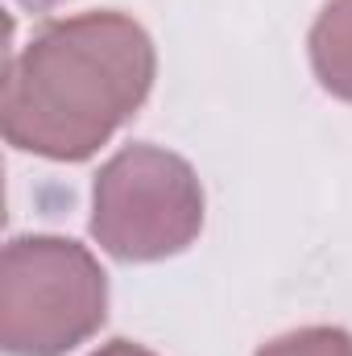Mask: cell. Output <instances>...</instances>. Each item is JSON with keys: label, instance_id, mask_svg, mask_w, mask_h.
<instances>
[{"label": "cell", "instance_id": "6da1fadb", "mask_svg": "<svg viewBox=\"0 0 352 356\" xmlns=\"http://www.w3.org/2000/svg\"><path fill=\"white\" fill-rule=\"evenodd\" d=\"M154 38L116 8L46 21L4 71L0 124L21 154L88 162L154 91Z\"/></svg>", "mask_w": 352, "mask_h": 356}, {"label": "cell", "instance_id": "7a4b0ae2", "mask_svg": "<svg viewBox=\"0 0 352 356\" xmlns=\"http://www.w3.org/2000/svg\"><path fill=\"white\" fill-rule=\"evenodd\" d=\"M108 319V273L71 236H13L0 257V348L67 356Z\"/></svg>", "mask_w": 352, "mask_h": 356}, {"label": "cell", "instance_id": "3957f363", "mask_svg": "<svg viewBox=\"0 0 352 356\" xmlns=\"http://www.w3.org/2000/svg\"><path fill=\"white\" fill-rule=\"evenodd\" d=\"M207 199L186 158L137 141L108 158L91 186V236L129 266L186 253L203 232Z\"/></svg>", "mask_w": 352, "mask_h": 356}, {"label": "cell", "instance_id": "277c9868", "mask_svg": "<svg viewBox=\"0 0 352 356\" xmlns=\"http://www.w3.org/2000/svg\"><path fill=\"white\" fill-rule=\"evenodd\" d=\"M311 71L319 88L352 104V0H328L307 38Z\"/></svg>", "mask_w": 352, "mask_h": 356}, {"label": "cell", "instance_id": "5b68a950", "mask_svg": "<svg viewBox=\"0 0 352 356\" xmlns=\"http://www.w3.org/2000/svg\"><path fill=\"white\" fill-rule=\"evenodd\" d=\"M257 356H352V336L344 327H298L286 336H273L269 344L257 348Z\"/></svg>", "mask_w": 352, "mask_h": 356}, {"label": "cell", "instance_id": "8992f818", "mask_svg": "<svg viewBox=\"0 0 352 356\" xmlns=\"http://www.w3.org/2000/svg\"><path fill=\"white\" fill-rule=\"evenodd\" d=\"M91 356H158V353H150V348H141L133 340H108L104 348H95Z\"/></svg>", "mask_w": 352, "mask_h": 356}, {"label": "cell", "instance_id": "52a82bcc", "mask_svg": "<svg viewBox=\"0 0 352 356\" xmlns=\"http://www.w3.org/2000/svg\"><path fill=\"white\" fill-rule=\"evenodd\" d=\"M17 4H25V8H33V13H46V8H54V4H63V0H17Z\"/></svg>", "mask_w": 352, "mask_h": 356}]
</instances>
